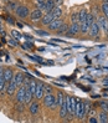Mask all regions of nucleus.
I'll return each instance as SVG.
<instances>
[{
	"mask_svg": "<svg viewBox=\"0 0 108 123\" xmlns=\"http://www.w3.org/2000/svg\"><path fill=\"white\" fill-rule=\"evenodd\" d=\"M65 101H66V106H67V111H68L67 116L71 119L72 117H75V108H76V102H77V101H76V98L68 97V96H66Z\"/></svg>",
	"mask_w": 108,
	"mask_h": 123,
	"instance_id": "obj_1",
	"label": "nucleus"
},
{
	"mask_svg": "<svg viewBox=\"0 0 108 123\" xmlns=\"http://www.w3.org/2000/svg\"><path fill=\"white\" fill-rule=\"evenodd\" d=\"M42 99H44L45 107H47V108H56V107H59L57 103H56V97L52 95V93H46Z\"/></svg>",
	"mask_w": 108,
	"mask_h": 123,
	"instance_id": "obj_2",
	"label": "nucleus"
},
{
	"mask_svg": "<svg viewBox=\"0 0 108 123\" xmlns=\"http://www.w3.org/2000/svg\"><path fill=\"white\" fill-rule=\"evenodd\" d=\"M99 30H101V26L98 24V20H95L93 23L91 24V27H90V35L92 36L93 39H97L99 36Z\"/></svg>",
	"mask_w": 108,
	"mask_h": 123,
	"instance_id": "obj_3",
	"label": "nucleus"
},
{
	"mask_svg": "<svg viewBox=\"0 0 108 123\" xmlns=\"http://www.w3.org/2000/svg\"><path fill=\"white\" fill-rule=\"evenodd\" d=\"M84 108H83V102L82 101H77L76 102V108H75V116L78 119H82L84 117Z\"/></svg>",
	"mask_w": 108,
	"mask_h": 123,
	"instance_id": "obj_4",
	"label": "nucleus"
},
{
	"mask_svg": "<svg viewBox=\"0 0 108 123\" xmlns=\"http://www.w3.org/2000/svg\"><path fill=\"white\" fill-rule=\"evenodd\" d=\"M25 92H26V87H25V86L24 85L19 86V88L16 90V95H15L16 102H19V103L24 102V101H25Z\"/></svg>",
	"mask_w": 108,
	"mask_h": 123,
	"instance_id": "obj_5",
	"label": "nucleus"
},
{
	"mask_svg": "<svg viewBox=\"0 0 108 123\" xmlns=\"http://www.w3.org/2000/svg\"><path fill=\"white\" fill-rule=\"evenodd\" d=\"M81 31V24L80 23H73L71 26H70V29L66 31V36H73V35H76V34H78Z\"/></svg>",
	"mask_w": 108,
	"mask_h": 123,
	"instance_id": "obj_6",
	"label": "nucleus"
},
{
	"mask_svg": "<svg viewBox=\"0 0 108 123\" xmlns=\"http://www.w3.org/2000/svg\"><path fill=\"white\" fill-rule=\"evenodd\" d=\"M62 24H63L62 19L57 18V19H54V20L51 21V23H50V24L47 25V27H48V30H51V31H57Z\"/></svg>",
	"mask_w": 108,
	"mask_h": 123,
	"instance_id": "obj_7",
	"label": "nucleus"
},
{
	"mask_svg": "<svg viewBox=\"0 0 108 123\" xmlns=\"http://www.w3.org/2000/svg\"><path fill=\"white\" fill-rule=\"evenodd\" d=\"M15 11H16V15L20 16V18H23V19L27 18L29 14H30V10H29L27 6H19Z\"/></svg>",
	"mask_w": 108,
	"mask_h": 123,
	"instance_id": "obj_8",
	"label": "nucleus"
},
{
	"mask_svg": "<svg viewBox=\"0 0 108 123\" xmlns=\"http://www.w3.org/2000/svg\"><path fill=\"white\" fill-rule=\"evenodd\" d=\"M42 16H44V14H42V10H40V9H35L30 12V20L31 21H39L42 19Z\"/></svg>",
	"mask_w": 108,
	"mask_h": 123,
	"instance_id": "obj_9",
	"label": "nucleus"
},
{
	"mask_svg": "<svg viewBox=\"0 0 108 123\" xmlns=\"http://www.w3.org/2000/svg\"><path fill=\"white\" fill-rule=\"evenodd\" d=\"M98 24H99V26H101V29L108 35V19L103 15V16H99L98 19Z\"/></svg>",
	"mask_w": 108,
	"mask_h": 123,
	"instance_id": "obj_10",
	"label": "nucleus"
},
{
	"mask_svg": "<svg viewBox=\"0 0 108 123\" xmlns=\"http://www.w3.org/2000/svg\"><path fill=\"white\" fill-rule=\"evenodd\" d=\"M45 96V91H44V83L39 82L37 87H36V92H35V98L37 99H42Z\"/></svg>",
	"mask_w": 108,
	"mask_h": 123,
	"instance_id": "obj_11",
	"label": "nucleus"
},
{
	"mask_svg": "<svg viewBox=\"0 0 108 123\" xmlns=\"http://www.w3.org/2000/svg\"><path fill=\"white\" fill-rule=\"evenodd\" d=\"M24 80H25V77H24V75L23 74H20V72H18V74H15L14 75V77H12V81L15 82V85L18 86H21L24 83Z\"/></svg>",
	"mask_w": 108,
	"mask_h": 123,
	"instance_id": "obj_12",
	"label": "nucleus"
},
{
	"mask_svg": "<svg viewBox=\"0 0 108 123\" xmlns=\"http://www.w3.org/2000/svg\"><path fill=\"white\" fill-rule=\"evenodd\" d=\"M3 76H4V80L6 82H10V81H12L14 74L10 68H5V70H3Z\"/></svg>",
	"mask_w": 108,
	"mask_h": 123,
	"instance_id": "obj_13",
	"label": "nucleus"
},
{
	"mask_svg": "<svg viewBox=\"0 0 108 123\" xmlns=\"http://www.w3.org/2000/svg\"><path fill=\"white\" fill-rule=\"evenodd\" d=\"M54 19H55V18L52 16V14H51V12H48V14H46V15L42 16V19H41V24L44 25V26H47Z\"/></svg>",
	"mask_w": 108,
	"mask_h": 123,
	"instance_id": "obj_14",
	"label": "nucleus"
},
{
	"mask_svg": "<svg viewBox=\"0 0 108 123\" xmlns=\"http://www.w3.org/2000/svg\"><path fill=\"white\" fill-rule=\"evenodd\" d=\"M18 88H19V87L15 85V82H14V81H10L9 85H8V87H6V92H8V95L11 96V95H14V93L16 92Z\"/></svg>",
	"mask_w": 108,
	"mask_h": 123,
	"instance_id": "obj_15",
	"label": "nucleus"
},
{
	"mask_svg": "<svg viewBox=\"0 0 108 123\" xmlns=\"http://www.w3.org/2000/svg\"><path fill=\"white\" fill-rule=\"evenodd\" d=\"M97 121L101 122V123H107L108 122V112H106V111L99 112L98 117H97Z\"/></svg>",
	"mask_w": 108,
	"mask_h": 123,
	"instance_id": "obj_16",
	"label": "nucleus"
},
{
	"mask_svg": "<svg viewBox=\"0 0 108 123\" xmlns=\"http://www.w3.org/2000/svg\"><path fill=\"white\" fill-rule=\"evenodd\" d=\"M67 113H68V111H67V106H66V101L60 106V117L61 118H66L67 117Z\"/></svg>",
	"mask_w": 108,
	"mask_h": 123,
	"instance_id": "obj_17",
	"label": "nucleus"
},
{
	"mask_svg": "<svg viewBox=\"0 0 108 123\" xmlns=\"http://www.w3.org/2000/svg\"><path fill=\"white\" fill-rule=\"evenodd\" d=\"M81 24V34H87L90 31V27H91V24L88 23L87 20H84L83 23H80Z\"/></svg>",
	"mask_w": 108,
	"mask_h": 123,
	"instance_id": "obj_18",
	"label": "nucleus"
},
{
	"mask_svg": "<svg viewBox=\"0 0 108 123\" xmlns=\"http://www.w3.org/2000/svg\"><path fill=\"white\" fill-rule=\"evenodd\" d=\"M29 111H30V113L34 114V116L37 114L39 111H40V105H39L37 102H32L31 106H30V108H29Z\"/></svg>",
	"mask_w": 108,
	"mask_h": 123,
	"instance_id": "obj_19",
	"label": "nucleus"
},
{
	"mask_svg": "<svg viewBox=\"0 0 108 123\" xmlns=\"http://www.w3.org/2000/svg\"><path fill=\"white\" fill-rule=\"evenodd\" d=\"M51 14H52V16H54L55 19L61 18V15H62V9H61V6H56V5H55V8L52 9Z\"/></svg>",
	"mask_w": 108,
	"mask_h": 123,
	"instance_id": "obj_20",
	"label": "nucleus"
},
{
	"mask_svg": "<svg viewBox=\"0 0 108 123\" xmlns=\"http://www.w3.org/2000/svg\"><path fill=\"white\" fill-rule=\"evenodd\" d=\"M65 98H66V96L63 95V92H57V96H56V103H57V106H61L63 102H65Z\"/></svg>",
	"mask_w": 108,
	"mask_h": 123,
	"instance_id": "obj_21",
	"label": "nucleus"
},
{
	"mask_svg": "<svg viewBox=\"0 0 108 123\" xmlns=\"http://www.w3.org/2000/svg\"><path fill=\"white\" fill-rule=\"evenodd\" d=\"M88 12L86 9H81L80 12H78V23H83V21L86 20V18H87Z\"/></svg>",
	"mask_w": 108,
	"mask_h": 123,
	"instance_id": "obj_22",
	"label": "nucleus"
},
{
	"mask_svg": "<svg viewBox=\"0 0 108 123\" xmlns=\"http://www.w3.org/2000/svg\"><path fill=\"white\" fill-rule=\"evenodd\" d=\"M54 8H55V0H46V9H45L46 14L51 12Z\"/></svg>",
	"mask_w": 108,
	"mask_h": 123,
	"instance_id": "obj_23",
	"label": "nucleus"
},
{
	"mask_svg": "<svg viewBox=\"0 0 108 123\" xmlns=\"http://www.w3.org/2000/svg\"><path fill=\"white\" fill-rule=\"evenodd\" d=\"M36 87H37V82L34 81V80H30V82H29V88H30V91H31V93L34 95V97H35Z\"/></svg>",
	"mask_w": 108,
	"mask_h": 123,
	"instance_id": "obj_24",
	"label": "nucleus"
},
{
	"mask_svg": "<svg viewBox=\"0 0 108 123\" xmlns=\"http://www.w3.org/2000/svg\"><path fill=\"white\" fill-rule=\"evenodd\" d=\"M101 9H102L103 15L108 19V0H103V3H102V6H101Z\"/></svg>",
	"mask_w": 108,
	"mask_h": 123,
	"instance_id": "obj_25",
	"label": "nucleus"
},
{
	"mask_svg": "<svg viewBox=\"0 0 108 123\" xmlns=\"http://www.w3.org/2000/svg\"><path fill=\"white\" fill-rule=\"evenodd\" d=\"M68 25H66V24H62L61 26H60V29H59V30H57V34H66V31L68 30Z\"/></svg>",
	"mask_w": 108,
	"mask_h": 123,
	"instance_id": "obj_26",
	"label": "nucleus"
},
{
	"mask_svg": "<svg viewBox=\"0 0 108 123\" xmlns=\"http://www.w3.org/2000/svg\"><path fill=\"white\" fill-rule=\"evenodd\" d=\"M19 8V4L15 3V1H10L9 0V3H8V9L9 10H16Z\"/></svg>",
	"mask_w": 108,
	"mask_h": 123,
	"instance_id": "obj_27",
	"label": "nucleus"
},
{
	"mask_svg": "<svg viewBox=\"0 0 108 123\" xmlns=\"http://www.w3.org/2000/svg\"><path fill=\"white\" fill-rule=\"evenodd\" d=\"M11 36H12L14 39L19 40V39H21V36H23V35H21L19 31H16V30H11Z\"/></svg>",
	"mask_w": 108,
	"mask_h": 123,
	"instance_id": "obj_28",
	"label": "nucleus"
},
{
	"mask_svg": "<svg viewBox=\"0 0 108 123\" xmlns=\"http://www.w3.org/2000/svg\"><path fill=\"white\" fill-rule=\"evenodd\" d=\"M71 21H72V24L73 23H78V12H73L71 15Z\"/></svg>",
	"mask_w": 108,
	"mask_h": 123,
	"instance_id": "obj_29",
	"label": "nucleus"
},
{
	"mask_svg": "<svg viewBox=\"0 0 108 123\" xmlns=\"http://www.w3.org/2000/svg\"><path fill=\"white\" fill-rule=\"evenodd\" d=\"M99 106L102 107V110L108 112V102H99Z\"/></svg>",
	"mask_w": 108,
	"mask_h": 123,
	"instance_id": "obj_30",
	"label": "nucleus"
},
{
	"mask_svg": "<svg viewBox=\"0 0 108 123\" xmlns=\"http://www.w3.org/2000/svg\"><path fill=\"white\" fill-rule=\"evenodd\" d=\"M44 91H45L46 93H51V92H52V88L50 87V86H47V85H44Z\"/></svg>",
	"mask_w": 108,
	"mask_h": 123,
	"instance_id": "obj_31",
	"label": "nucleus"
},
{
	"mask_svg": "<svg viewBox=\"0 0 108 123\" xmlns=\"http://www.w3.org/2000/svg\"><path fill=\"white\" fill-rule=\"evenodd\" d=\"M9 44L11 45V46H18V42H16V39H9Z\"/></svg>",
	"mask_w": 108,
	"mask_h": 123,
	"instance_id": "obj_32",
	"label": "nucleus"
},
{
	"mask_svg": "<svg viewBox=\"0 0 108 123\" xmlns=\"http://www.w3.org/2000/svg\"><path fill=\"white\" fill-rule=\"evenodd\" d=\"M61 4H62V0H55V5L56 6H61Z\"/></svg>",
	"mask_w": 108,
	"mask_h": 123,
	"instance_id": "obj_33",
	"label": "nucleus"
},
{
	"mask_svg": "<svg viewBox=\"0 0 108 123\" xmlns=\"http://www.w3.org/2000/svg\"><path fill=\"white\" fill-rule=\"evenodd\" d=\"M6 21H8V23H10V24H14V20H12V18H11V16L6 18Z\"/></svg>",
	"mask_w": 108,
	"mask_h": 123,
	"instance_id": "obj_34",
	"label": "nucleus"
},
{
	"mask_svg": "<svg viewBox=\"0 0 108 123\" xmlns=\"http://www.w3.org/2000/svg\"><path fill=\"white\" fill-rule=\"evenodd\" d=\"M90 122H91V123H97L98 121H97V118H95V117H92V118H90Z\"/></svg>",
	"mask_w": 108,
	"mask_h": 123,
	"instance_id": "obj_35",
	"label": "nucleus"
},
{
	"mask_svg": "<svg viewBox=\"0 0 108 123\" xmlns=\"http://www.w3.org/2000/svg\"><path fill=\"white\" fill-rule=\"evenodd\" d=\"M5 1H8V0H5Z\"/></svg>",
	"mask_w": 108,
	"mask_h": 123,
	"instance_id": "obj_36",
	"label": "nucleus"
}]
</instances>
